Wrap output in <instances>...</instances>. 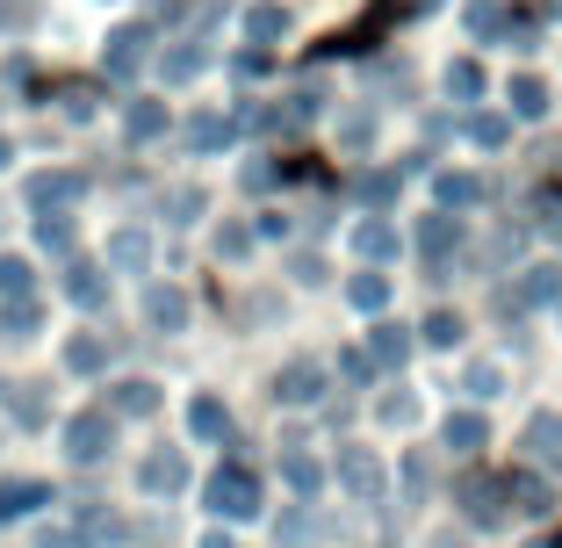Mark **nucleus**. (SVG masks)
I'll return each instance as SVG.
<instances>
[{"instance_id": "nucleus-1", "label": "nucleus", "mask_w": 562, "mask_h": 548, "mask_svg": "<svg viewBox=\"0 0 562 548\" xmlns=\"http://www.w3.org/2000/svg\"><path fill=\"white\" fill-rule=\"evenodd\" d=\"M210 513L216 519H252V513H260V477H252L246 462L216 469V477H210Z\"/></svg>"}, {"instance_id": "nucleus-2", "label": "nucleus", "mask_w": 562, "mask_h": 548, "mask_svg": "<svg viewBox=\"0 0 562 548\" xmlns=\"http://www.w3.org/2000/svg\"><path fill=\"white\" fill-rule=\"evenodd\" d=\"M109 440H116V418H109V404L66 418V455H72V462H101V455H109Z\"/></svg>"}, {"instance_id": "nucleus-3", "label": "nucleus", "mask_w": 562, "mask_h": 548, "mask_svg": "<svg viewBox=\"0 0 562 548\" xmlns=\"http://www.w3.org/2000/svg\"><path fill=\"white\" fill-rule=\"evenodd\" d=\"M274 398L281 404H317V398H325V368H317V361H289L274 376Z\"/></svg>"}, {"instance_id": "nucleus-4", "label": "nucleus", "mask_w": 562, "mask_h": 548, "mask_svg": "<svg viewBox=\"0 0 562 548\" xmlns=\"http://www.w3.org/2000/svg\"><path fill=\"white\" fill-rule=\"evenodd\" d=\"M339 483H347L353 499H375L382 491V462L368 448H339Z\"/></svg>"}, {"instance_id": "nucleus-5", "label": "nucleus", "mask_w": 562, "mask_h": 548, "mask_svg": "<svg viewBox=\"0 0 562 548\" xmlns=\"http://www.w3.org/2000/svg\"><path fill=\"white\" fill-rule=\"evenodd\" d=\"M527 448L541 469H562V412H533L527 418Z\"/></svg>"}, {"instance_id": "nucleus-6", "label": "nucleus", "mask_w": 562, "mask_h": 548, "mask_svg": "<svg viewBox=\"0 0 562 548\" xmlns=\"http://www.w3.org/2000/svg\"><path fill=\"white\" fill-rule=\"evenodd\" d=\"M137 483H145V499H173V491L188 483V462L181 455H151V462L137 469Z\"/></svg>"}, {"instance_id": "nucleus-7", "label": "nucleus", "mask_w": 562, "mask_h": 548, "mask_svg": "<svg viewBox=\"0 0 562 548\" xmlns=\"http://www.w3.org/2000/svg\"><path fill=\"white\" fill-rule=\"evenodd\" d=\"M246 36H252V51H267V44H281V36H289L281 0H252V8H246Z\"/></svg>"}, {"instance_id": "nucleus-8", "label": "nucleus", "mask_w": 562, "mask_h": 548, "mask_svg": "<svg viewBox=\"0 0 562 548\" xmlns=\"http://www.w3.org/2000/svg\"><path fill=\"white\" fill-rule=\"evenodd\" d=\"M497 499H505V483H491V477H469V483H462V513L476 519V527H491V519L505 513Z\"/></svg>"}, {"instance_id": "nucleus-9", "label": "nucleus", "mask_w": 562, "mask_h": 548, "mask_svg": "<svg viewBox=\"0 0 562 548\" xmlns=\"http://www.w3.org/2000/svg\"><path fill=\"white\" fill-rule=\"evenodd\" d=\"M353 253H361V260H390V253H397V224L361 216V224H353Z\"/></svg>"}, {"instance_id": "nucleus-10", "label": "nucleus", "mask_w": 562, "mask_h": 548, "mask_svg": "<svg viewBox=\"0 0 562 548\" xmlns=\"http://www.w3.org/2000/svg\"><path fill=\"white\" fill-rule=\"evenodd\" d=\"M159 131H166V101H131V109H123V137H131V145H151Z\"/></svg>"}, {"instance_id": "nucleus-11", "label": "nucleus", "mask_w": 562, "mask_h": 548, "mask_svg": "<svg viewBox=\"0 0 562 548\" xmlns=\"http://www.w3.org/2000/svg\"><path fill=\"white\" fill-rule=\"evenodd\" d=\"M145 317L159 325V333H181V325H188V297H181V289H151V297H145Z\"/></svg>"}, {"instance_id": "nucleus-12", "label": "nucleus", "mask_w": 562, "mask_h": 548, "mask_svg": "<svg viewBox=\"0 0 562 548\" xmlns=\"http://www.w3.org/2000/svg\"><path fill=\"white\" fill-rule=\"evenodd\" d=\"M505 101H513V116L519 123H533V116H548V87L533 80V72H519L513 87H505Z\"/></svg>"}, {"instance_id": "nucleus-13", "label": "nucleus", "mask_w": 562, "mask_h": 548, "mask_svg": "<svg viewBox=\"0 0 562 548\" xmlns=\"http://www.w3.org/2000/svg\"><path fill=\"white\" fill-rule=\"evenodd\" d=\"M50 491L44 483H30V477H15V483H0V519H22V513H36Z\"/></svg>"}, {"instance_id": "nucleus-14", "label": "nucleus", "mask_w": 562, "mask_h": 548, "mask_svg": "<svg viewBox=\"0 0 562 548\" xmlns=\"http://www.w3.org/2000/svg\"><path fill=\"white\" fill-rule=\"evenodd\" d=\"M116 412H123V418H145V412H159V382H145V376L116 382Z\"/></svg>"}, {"instance_id": "nucleus-15", "label": "nucleus", "mask_w": 562, "mask_h": 548, "mask_svg": "<svg viewBox=\"0 0 562 548\" xmlns=\"http://www.w3.org/2000/svg\"><path fill=\"white\" fill-rule=\"evenodd\" d=\"M66 297H72V303H87V311H94V303L109 297V282H101V267L72 260V267H66Z\"/></svg>"}, {"instance_id": "nucleus-16", "label": "nucleus", "mask_w": 562, "mask_h": 548, "mask_svg": "<svg viewBox=\"0 0 562 548\" xmlns=\"http://www.w3.org/2000/svg\"><path fill=\"white\" fill-rule=\"evenodd\" d=\"M109 260H116L123 275H145V260H151V238H145V232H116V238H109Z\"/></svg>"}, {"instance_id": "nucleus-17", "label": "nucleus", "mask_w": 562, "mask_h": 548, "mask_svg": "<svg viewBox=\"0 0 562 548\" xmlns=\"http://www.w3.org/2000/svg\"><path fill=\"white\" fill-rule=\"evenodd\" d=\"M30 289H36L30 260H22V253H0V297H8V303H30Z\"/></svg>"}, {"instance_id": "nucleus-18", "label": "nucleus", "mask_w": 562, "mask_h": 548, "mask_svg": "<svg viewBox=\"0 0 562 548\" xmlns=\"http://www.w3.org/2000/svg\"><path fill=\"white\" fill-rule=\"evenodd\" d=\"M483 440H491V426H483L476 412H454V418H447V448H454V455H476Z\"/></svg>"}, {"instance_id": "nucleus-19", "label": "nucleus", "mask_w": 562, "mask_h": 548, "mask_svg": "<svg viewBox=\"0 0 562 548\" xmlns=\"http://www.w3.org/2000/svg\"><path fill=\"white\" fill-rule=\"evenodd\" d=\"M505 499H519L513 513H533V519H541V513H548V483H541V477H527V469H519V477H505Z\"/></svg>"}, {"instance_id": "nucleus-20", "label": "nucleus", "mask_w": 562, "mask_h": 548, "mask_svg": "<svg viewBox=\"0 0 562 548\" xmlns=\"http://www.w3.org/2000/svg\"><path fill=\"white\" fill-rule=\"evenodd\" d=\"M368 354H375L382 368H404V361H412V333H404V325H375V347H368Z\"/></svg>"}, {"instance_id": "nucleus-21", "label": "nucleus", "mask_w": 562, "mask_h": 548, "mask_svg": "<svg viewBox=\"0 0 562 548\" xmlns=\"http://www.w3.org/2000/svg\"><path fill=\"white\" fill-rule=\"evenodd\" d=\"M224 426H232V412H224L216 398H195V404H188V433H195V440H216Z\"/></svg>"}, {"instance_id": "nucleus-22", "label": "nucleus", "mask_w": 562, "mask_h": 548, "mask_svg": "<svg viewBox=\"0 0 562 548\" xmlns=\"http://www.w3.org/2000/svg\"><path fill=\"white\" fill-rule=\"evenodd\" d=\"M440 202H447V210H476L483 181H476V174H440Z\"/></svg>"}, {"instance_id": "nucleus-23", "label": "nucleus", "mask_w": 562, "mask_h": 548, "mask_svg": "<svg viewBox=\"0 0 562 548\" xmlns=\"http://www.w3.org/2000/svg\"><path fill=\"white\" fill-rule=\"evenodd\" d=\"M339 145H347V152L375 145V109H347V116H339Z\"/></svg>"}, {"instance_id": "nucleus-24", "label": "nucleus", "mask_w": 562, "mask_h": 548, "mask_svg": "<svg viewBox=\"0 0 562 548\" xmlns=\"http://www.w3.org/2000/svg\"><path fill=\"white\" fill-rule=\"evenodd\" d=\"M232 131H238L232 116H195V123H188V145H195V152H216V145H232Z\"/></svg>"}, {"instance_id": "nucleus-25", "label": "nucleus", "mask_w": 562, "mask_h": 548, "mask_svg": "<svg viewBox=\"0 0 562 548\" xmlns=\"http://www.w3.org/2000/svg\"><path fill=\"white\" fill-rule=\"evenodd\" d=\"M202 66H210V51H195V44H181V51H166V58H159V72H166L173 87H181V80H195Z\"/></svg>"}, {"instance_id": "nucleus-26", "label": "nucleus", "mask_w": 562, "mask_h": 548, "mask_svg": "<svg viewBox=\"0 0 562 548\" xmlns=\"http://www.w3.org/2000/svg\"><path fill=\"white\" fill-rule=\"evenodd\" d=\"M137 66H145V36H137V30L109 36V72H137Z\"/></svg>"}, {"instance_id": "nucleus-27", "label": "nucleus", "mask_w": 562, "mask_h": 548, "mask_svg": "<svg viewBox=\"0 0 562 548\" xmlns=\"http://www.w3.org/2000/svg\"><path fill=\"white\" fill-rule=\"evenodd\" d=\"M72 195H80V174H44V181H30V202H44V210L50 202H72Z\"/></svg>"}, {"instance_id": "nucleus-28", "label": "nucleus", "mask_w": 562, "mask_h": 548, "mask_svg": "<svg viewBox=\"0 0 562 548\" xmlns=\"http://www.w3.org/2000/svg\"><path fill=\"white\" fill-rule=\"evenodd\" d=\"M347 303H353V311H382V303H390V282H382V275H353Z\"/></svg>"}, {"instance_id": "nucleus-29", "label": "nucleus", "mask_w": 562, "mask_h": 548, "mask_svg": "<svg viewBox=\"0 0 562 548\" xmlns=\"http://www.w3.org/2000/svg\"><path fill=\"white\" fill-rule=\"evenodd\" d=\"M454 238H462V224H454V216H426V224H418V246H426L432 260H440V253L454 246Z\"/></svg>"}, {"instance_id": "nucleus-30", "label": "nucleus", "mask_w": 562, "mask_h": 548, "mask_svg": "<svg viewBox=\"0 0 562 548\" xmlns=\"http://www.w3.org/2000/svg\"><path fill=\"white\" fill-rule=\"evenodd\" d=\"M447 94H462V101L483 94V66L476 58H454V66H447Z\"/></svg>"}, {"instance_id": "nucleus-31", "label": "nucleus", "mask_w": 562, "mask_h": 548, "mask_svg": "<svg viewBox=\"0 0 562 548\" xmlns=\"http://www.w3.org/2000/svg\"><path fill=\"white\" fill-rule=\"evenodd\" d=\"M462 390H469V398H497V390H505V368H497V361H476L462 376Z\"/></svg>"}, {"instance_id": "nucleus-32", "label": "nucleus", "mask_w": 562, "mask_h": 548, "mask_svg": "<svg viewBox=\"0 0 562 548\" xmlns=\"http://www.w3.org/2000/svg\"><path fill=\"white\" fill-rule=\"evenodd\" d=\"M36 246H44V253H66V246H72V224H66L58 210H50V216H36Z\"/></svg>"}, {"instance_id": "nucleus-33", "label": "nucleus", "mask_w": 562, "mask_h": 548, "mask_svg": "<svg viewBox=\"0 0 562 548\" xmlns=\"http://www.w3.org/2000/svg\"><path fill=\"white\" fill-rule=\"evenodd\" d=\"M548 297H562L555 267H527V289H519V303H548Z\"/></svg>"}, {"instance_id": "nucleus-34", "label": "nucleus", "mask_w": 562, "mask_h": 548, "mask_svg": "<svg viewBox=\"0 0 562 548\" xmlns=\"http://www.w3.org/2000/svg\"><path fill=\"white\" fill-rule=\"evenodd\" d=\"M454 339H462V317H454V311H432L426 317V347H454Z\"/></svg>"}, {"instance_id": "nucleus-35", "label": "nucleus", "mask_w": 562, "mask_h": 548, "mask_svg": "<svg viewBox=\"0 0 562 548\" xmlns=\"http://www.w3.org/2000/svg\"><path fill=\"white\" fill-rule=\"evenodd\" d=\"M505 30V8H497V0H476V8H469V36H497Z\"/></svg>"}, {"instance_id": "nucleus-36", "label": "nucleus", "mask_w": 562, "mask_h": 548, "mask_svg": "<svg viewBox=\"0 0 562 548\" xmlns=\"http://www.w3.org/2000/svg\"><path fill=\"white\" fill-rule=\"evenodd\" d=\"M469 137H476L483 152H497L505 137H513V123H505V116H476V123H469Z\"/></svg>"}, {"instance_id": "nucleus-37", "label": "nucleus", "mask_w": 562, "mask_h": 548, "mask_svg": "<svg viewBox=\"0 0 562 548\" xmlns=\"http://www.w3.org/2000/svg\"><path fill=\"white\" fill-rule=\"evenodd\" d=\"M281 477H289V491H317V462H311V455H289Z\"/></svg>"}, {"instance_id": "nucleus-38", "label": "nucleus", "mask_w": 562, "mask_h": 548, "mask_svg": "<svg viewBox=\"0 0 562 548\" xmlns=\"http://www.w3.org/2000/svg\"><path fill=\"white\" fill-rule=\"evenodd\" d=\"M66 368H80V376H87V368H101V339H72V347H66Z\"/></svg>"}, {"instance_id": "nucleus-39", "label": "nucleus", "mask_w": 562, "mask_h": 548, "mask_svg": "<svg viewBox=\"0 0 562 548\" xmlns=\"http://www.w3.org/2000/svg\"><path fill=\"white\" fill-rule=\"evenodd\" d=\"M216 253H232V260L252 253V232H246V224H224V232H216Z\"/></svg>"}, {"instance_id": "nucleus-40", "label": "nucleus", "mask_w": 562, "mask_h": 548, "mask_svg": "<svg viewBox=\"0 0 562 548\" xmlns=\"http://www.w3.org/2000/svg\"><path fill=\"white\" fill-rule=\"evenodd\" d=\"M382 418H390V426H412V418H418V398H390V404H382Z\"/></svg>"}, {"instance_id": "nucleus-41", "label": "nucleus", "mask_w": 562, "mask_h": 548, "mask_svg": "<svg viewBox=\"0 0 562 548\" xmlns=\"http://www.w3.org/2000/svg\"><path fill=\"white\" fill-rule=\"evenodd\" d=\"M361 195H368V202H390V195H397V181H390V174H368Z\"/></svg>"}, {"instance_id": "nucleus-42", "label": "nucleus", "mask_w": 562, "mask_h": 548, "mask_svg": "<svg viewBox=\"0 0 562 548\" xmlns=\"http://www.w3.org/2000/svg\"><path fill=\"white\" fill-rule=\"evenodd\" d=\"M36 548H80V534H66V527H58V534H44Z\"/></svg>"}, {"instance_id": "nucleus-43", "label": "nucleus", "mask_w": 562, "mask_h": 548, "mask_svg": "<svg viewBox=\"0 0 562 548\" xmlns=\"http://www.w3.org/2000/svg\"><path fill=\"white\" fill-rule=\"evenodd\" d=\"M202 548H238V541H232V534H224V527H216V534H202Z\"/></svg>"}, {"instance_id": "nucleus-44", "label": "nucleus", "mask_w": 562, "mask_h": 548, "mask_svg": "<svg viewBox=\"0 0 562 548\" xmlns=\"http://www.w3.org/2000/svg\"><path fill=\"white\" fill-rule=\"evenodd\" d=\"M0 167H8V137H0Z\"/></svg>"}]
</instances>
